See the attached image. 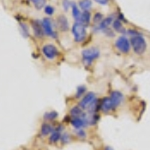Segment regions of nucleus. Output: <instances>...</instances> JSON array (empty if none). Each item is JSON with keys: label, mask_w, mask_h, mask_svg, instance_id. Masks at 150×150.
<instances>
[{"label": "nucleus", "mask_w": 150, "mask_h": 150, "mask_svg": "<svg viewBox=\"0 0 150 150\" xmlns=\"http://www.w3.org/2000/svg\"><path fill=\"white\" fill-rule=\"evenodd\" d=\"M130 44H131L133 51L138 55L143 54L147 47L146 41H145V39L143 38V36H141L139 34L132 35L131 39H130Z\"/></svg>", "instance_id": "obj_1"}, {"label": "nucleus", "mask_w": 150, "mask_h": 150, "mask_svg": "<svg viewBox=\"0 0 150 150\" xmlns=\"http://www.w3.org/2000/svg\"><path fill=\"white\" fill-rule=\"evenodd\" d=\"M99 54H100V51L97 47H90L84 49L82 51V59H83L84 64L87 66L91 65L94 60L99 57Z\"/></svg>", "instance_id": "obj_2"}, {"label": "nucleus", "mask_w": 150, "mask_h": 150, "mask_svg": "<svg viewBox=\"0 0 150 150\" xmlns=\"http://www.w3.org/2000/svg\"><path fill=\"white\" fill-rule=\"evenodd\" d=\"M72 34L76 42H82L86 38V28L81 22H75L72 26Z\"/></svg>", "instance_id": "obj_3"}, {"label": "nucleus", "mask_w": 150, "mask_h": 150, "mask_svg": "<svg viewBox=\"0 0 150 150\" xmlns=\"http://www.w3.org/2000/svg\"><path fill=\"white\" fill-rule=\"evenodd\" d=\"M69 122L73 126L74 129H84L85 127L90 126L88 121V114H87V112H85L80 117H71Z\"/></svg>", "instance_id": "obj_4"}, {"label": "nucleus", "mask_w": 150, "mask_h": 150, "mask_svg": "<svg viewBox=\"0 0 150 150\" xmlns=\"http://www.w3.org/2000/svg\"><path fill=\"white\" fill-rule=\"evenodd\" d=\"M42 53L49 60L56 59L58 55H59V51H58L57 47L54 44H45L42 47Z\"/></svg>", "instance_id": "obj_5"}, {"label": "nucleus", "mask_w": 150, "mask_h": 150, "mask_svg": "<svg viewBox=\"0 0 150 150\" xmlns=\"http://www.w3.org/2000/svg\"><path fill=\"white\" fill-rule=\"evenodd\" d=\"M96 99H97V97H96V94L94 92H87L85 95L80 99L78 105L80 106L83 110H87L91 105H92V103L96 100Z\"/></svg>", "instance_id": "obj_6"}, {"label": "nucleus", "mask_w": 150, "mask_h": 150, "mask_svg": "<svg viewBox=\"0 0 150 150\" xmlns=\"http://www.w3.org/2000/svg\"><path fill=\"white\" fill-rule=\"evenodd\" d=\"M115 46L119 51L126 54V53L130 51L131 44H130V41L128 40L125 36H120V37H118L115 41Z\"/></svg>", "instance_id": "obj_7"}, {"label": "nucleus", "mask_w": 150, "mask_h": 150, "mask_svg": "<svg viewBox=\"0 0 150 150\" xmlns=\"http://www.w3.org/2000/svg\"><path fill=\"white\" fill-rule=\"evenodd\" d=\"M62 133H63V125L59 124V125H57L56 127H54L51 134L48 136V140H49L50 143L55 144V143H57L58 141H60Z\"/></svg>", "instance_id": "obj_8"}, {"label": "nucleus", "mask_w": 150, "mask_h": 150, "mask_svg": "<svg viewBox=\"0 0 150 150\" xmlns=\"http://www.w3.org/2000/svg\"><path fill=\"white\" fill-rule=\"evenodd\" d=\"M41 26H42L43 32L45 35L47 36H51V37H56V33L53 30V26L52 22L49 18H44L41 22Z\"/></svg>", "instance_id": "obj_9"}, {"label": "nucleus", "mask_w": 150, "mask_h": 150, "mask_svg": "<svg viewBox=\"0 0 150 150\" xmlns=\"http://www.w3.org/2000/svg\"><path fill=\"white\" fill-rule=\"evenodd\" d=\"M115 109V106L113 105L112 101H111L110 97H104L101 99L100 101V110L103 113H109L111 111H113Z\"/></svg>", "instance_id": "obj_10"}, {"label": "nucleus", "mask_w": 150, "mask_h": 150, "mask_svg": "<svg viewBox=\"0 0 150 150\" xmlns=\"http://www.w3.org/2000/svg\"><path fill=\"white\" fill-rule=\"evenodd\" d=\"M109 97L111 99V101H112L113 105L115 106V108L121 105L123 100H124V96H123V94L120 92V91H118V90L111 91Z\"/></svg>", "instance_id": "obj_11"}, {"label": "nucleus", "mask_w": 150, "mask_h": 150, "mask_svg": "<svg viewBox=\"0 0 150 150\" xmlns=\"http://www.w3.org/2000/svg\"><path fill=\"white\" fill-rule=\"evenodd\" d=\"M54 127H53L52 124H50L49 122H43L41 124V127H40V131H39V135L41 137H47L51 134V132L53 131Z\"/></svg>", "instance_id": "obj_12"}, {"label": "nucleus", "mask_w": 150, "mask_h": 150, "mask_svg": "<svg viewBox=\"0 0 150 150\" xmlns=\"http://www.w3.org/2000/svg\"><path fill=\"white\" fill-rule=\"evenodd\" d=\"M57 24H58V27L60 28V30H62V31H67L69 29L68 20H67V18L63 15H61V16L58 17Z\"/></svg>", "instance_id": "obj_13"}, {"label": "nucleus", "mask_w": 150, "mask_h": 150, "mask_svg": "<svg viewBox=\"0 0 150 150\" xmlns=\"http://www.w3.org/2000/svg\"><path fill=\"white\" fill-rule=\"evenodd\" d=\"M32 28H33V31H34L36 37L42 38V36L44 35V32H43V29H42L41 24H38V21H33Z\"/></svg>", "instance_id": "obj_14"}, {"label": "nucleus", "mask_w": 150, "mask_h": 150, "mask_svg": "<svg viewBox=\"0 0 150 150\" xmlns=\"http://www.w3.org/2000/svg\"><path fill=\"white\" fill-rule=\"evenodd\" d=\"M85 112H84L83 109H82L79 105L73 106V107L70 109V116H71V117H80Z\"/></svg>", "instance_id": "obj_15"}, {"label": "nucleus", "mask_w": 150, "mask_h": 150, "mask_svg": "<svg viewBox=\"0 0 150 150\" xmlns=\"http://www.w3.org/2000/svg\"><path fill=\"white\" fill-rule=\"evenodd\" d=\"M58 117V113L56 111L54 110H51V111H47V112L44 113V115H43V118H44V120L46 122L48 121H54L55 119Z\"/></svg>", "instance_id": "obj_16"}, {"label": "nucleus", "mask_w": 150, "mask_h": 150, "mask_svg": "<svg viewBox=\"0 0 150 150\" xmlns=\"http://www.w3.org/2000/svg\"><path fill=\"white\" fill-rule=\"evenodd\" d=\"M112 22H113V17H112V16H110V17H107V18L103 19V20L101 21L100 23H99L98 29H100V30L105 31L106 29L108 28V26H109L110 24L112 23Z\"/></svg>", "instance_id": "obj_17"}, {"label": "nucleus", "mask_w": 150, "mask_h": 150, "mask_svg": "<svg viewBox=\"0 0 150 150\" xmlns=\"http://www.w3.org/2000/svg\"><path fill=\"white\" fill-rule=\"evenodd\" d=\"M71 9H72V15H73V17L75 20L77 21V22H79L80 21V17H81V12L79 10L78 6L76 5L75 3H72L71 4Z\"/></svg>", "instance_id": "obj_18"}, {"label": "nucleus", "mask_w": 150, "mask_h": 150, "mask_svg": "<svg viewBox=\"0 0 150 150\" xmlns=\"http://www.w3.org/2000/svg\"><path fill=\"white\" fill-rule=\"evenodd\" d=\"M79 22H81L83 24L84 26H87L90 22V13H89L88 11H84L81 13V17H80V21Z\"/></svg>", "instance_id": "obj_19"}, {"label": "nucleus", "mask_w": 150, "mask_h": 150, "mask_svg": "<svg viewBox=\"0 0 150 150\" xmlns=\"http://www.w3.org/2000/svg\"><path fill=\"white\" fill-rule=\"evenodd\" d=\"M87 93V89L85 85H79L76 89L75 93V98H82Z\"/></svg>", "instance_id": "obj_20"}, {"label": "nucleus", "mask_w": 150, "mask_h": 150, "mask_svg": "<svg viewBox=\"0 0 150 150\" xmlns=\"http://www.w3.org/2000/svg\"><path fill=\"white\" fill-rule=\"evenodd\" d=\"M91 6H92V3H91L90 0H81L79 2V7L83 9L84 11H88L91 8Z\"/></svg>", "instance_id": "obj_21"}, {"label": "nucleus", "mask_w": 150, "mask_h": 150, "mask_svg": "<svg viewBox=\"0 0 150 150\" xmlns=\"http://www.w3.org/2000/svg\"><path fill=\"white\" fill-rule=\"evenodd\" d=\"M70 141H71V136H70L69 133H67V132L62 133L61 138H60V142H61L62 144H68Z\"/></svg>", "instance_id": "obj_22"}, {"label": "nucleus", "mask_w": 150, "mask_h": 150, "mask_svg": "<svg viewBox=\"0 0 150 150\" xmlns=\"http://www.w3.org/2000/svg\"><path fill=\"white\" fill-rule=\"evenodd\" d=\"M113 28H114L116 31H118V32H125L124 28H123V25L120 20L113 21Z\"/></svg>", "instance_id": "obj_23"}, {"label": "nucleus", "mask_w": 150, "mask_h": 150, "mask_svg": "<svg viewBox=\"0 0 150 150\" xmlns=\"http://www.w3.org/2000/svg\"><path fill=\"white\" fill-rule=\"evenodd\" d=\"M74 133H75V135L80 139H84L87 137V133L84 129H75Z\"/></svg>", "instance_id": "obj_24"}, {"label": "nucleus", "mask_w": 150, "mask_h": 150, "mask_svg": "<svg viewBox=\"0 0 150 150\" xmlns=\"http://www.w3.org/2000/svg\"><path fill=\"white\" fill-rule=\"evenodd\" d=\"M30 1L37 9H41L43 6H45V0H30Z\"/></svg>", "instance_id": "obj_25"}, {"label": "nucleus", "mask_w": 150, "mask_h": 150, "mask_svg": "<svg viewBox=\"0 0 150 150\" xmlns=\"http://www.w3.org/2000/svg\"><path fill=\"white\" fill-rule=\"evenodd\" d=\"M44 11L47 15H52V14L54 13V8H53V6H51V5H45Z\"/></svg>", "instance_id": "obj_26"}, {"label": "nucleus", "mask_w": 150, "mask_h": 150, "mask_svg": "<svg viewBox=\"0 0 150 150\" xmlns=\"http://www.w3.org/2000/svg\"><path fill=\"white\" fill-rule=\"evenodd\" d=\"M103 20V16L101 13H99V12H97V13L94 15V22L95 23H100L101 21Z\"/></svg>", "instance_id": "obj_27"}, {"label": "nucleus", "mask_w": 150, "mask_h": 150, "mask_svg": "<svg viewBox=\"0 0 150 150\" xmlns=\"http://www.w3.org/2000/svg\"><path fill=\"white\" fill-rule=\"evenodd\" d=\"M21 25V27H23V29H22V31H23V35L25 36V37H27L28 36V27L27 26L25 25V24H20Z\"/></svg>", "instance_id": "obj_28"}, {"label": "nucleus", "mask_w": 150, "mask_h": 150, "mask_svg": "<svg viewBox=\"0 0 150 150\" xmlns=\"http://www.w3.org/2000/svg\"><path fill=\"white\" fill-rule=\"evenodd\" d=\"M72 3H70V1H68V0H64L63 1V6H64V9L65 10H67V9L69 8V6L71 5Z\"/></svg>", "instance_id": "obj_29"}, {"label": "nucleus", "mask_w": 150, "mask_h": 150, "mask_svg": "<svg viewBox=\"0 0 150 150\" xmlns=\"http://www.w3.org/2000/svg\"><path fill=\"white\" fill-rule=\"evenodd\" d=\"M95 1L99 4H102V5H105V4L108 3V0H95Z\"/></svg>", "instance_id": "obj_30"}, {"label": "nucleus", "mask_w": 150, "mask_h": 150, "mask_svg": "<svg viewBox=\"0 0 150 150\" xmlns=\"http://www.w3.org/2000/svg\"><path fill=\"white\" fill-rule=\"evenodd\" d=\"M103 150H113V148H112V147H110V146H105Z\"/></svg>", "instance_id": "obj_31"}]
</instances>
